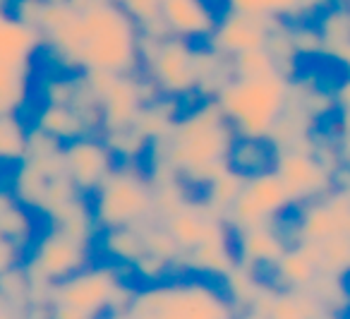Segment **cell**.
Instances as JSON below:
<instances>
[{
	"label": "cell",
	"mask_w": 350,
	"mask_h": 319,
	"mask_svg": "<svg viewBox=\"0 0 350 319\" xmlns=\"http://www.w3.org/2000/svg\"><path fill=\"white\" fill-rule=\"evenodd\" d=\"M116 3L135 20L142 36H165V27L161 20L163 0H116Z\"/></svg>",
	"instance_id": "cell-31"
},
{
	"label": "cell",
	"mask_w": 350,
	"mask_h": 319,
	"mask_svg": "<svg viewBox=\"0 0 350 319\" xmlns=\"http://www.w3.org/2000/svg\"><path fill=\"white\" fill-rule=\"evenodd\" d=\"M293 209H295V204H293L286 185L269 168L262 170V173L245 175V183L240 188L238 197L226 212V223L235 233L243 231V228L286 221Z\"/></svg>",
	"instance_id": "cell-11"
},
{
	"label": "cell",
	"mask_w": 350,
	"mask_h": 319,
	"mask_svg": "<svg viewBox=\"0 0 350 319\" xmlns=\"http://www.w3.org/2000/svg\"><path fill=\"white\" fill-rule=\"evenodd\" d=\"M221 12L211 0H163L161 20L165 34L187 39L192 44H206L219 25Z\"/></svg>",
	"instance_id": "cell-17"
},
{
	"label": "cell",
	"mask_w": 350,
	"mask_h": 319,
	"mask_svg": "<svg viewBox=\"0 0 350 319\" xmlns=\"http://www.w3.org/2000/svg\"><path fill=\"white\" fill-rule=\"evenodd\" d=\"M96 252L103 259H111L116 264H122L130 269L142 255H144V235L139 226H120V228H106L98 231L96 235Z\"/></svg>",
	"instance_id": "cell-21"
},
{
	"label": "cell",
	"mask_w": 350,
	"mask_h": 319,
	"mask_svg": "<svg viewBox=\"0 0 350 319\" xmlns=\"http://www.w3.org/2000/svg\"><path fill=\"white\" fill-rule=\"evenodd\" d=\"M273 164V149L267 140H252V137H235L230 149V168L245 175L269 170Z\"/></svg>",
	"instance_id": "cell-28"
},
{
	"label": "cell",
	"mask_w": 350,
	"mask_h": 319,
	"mask_svg": "<svg viewBox=\"0 0 350 319\" xmlns=\"http://www.w3.org/2000/svg\"><path fill=\"white\" fill-rule=\"evenodd\" d=\"M41 53L65 73L142 70V34L116 0H46L36 20Z\"/></svg>",
	"instance_id": "cell-1"
},
{
	"label": "cell",
	"mask_w": 350,
	"mask_h": 319,
	"mask_svg": "<svg viewBox=\"0 0 350 319\" xmlns=\"http://www.w3.org/2000/svg\"><path fill=\"white\" fill-rule=\"evenodd\" d=\"M230 70H233V77L240 79H259V77H271V75H281L276 60H273V55L267 49H254L233 55L230 58Z\"/></svg>",
	"instance_id": "cell-32"
},
{
	"label": "cell",
	"mask_w": 350,
	"mask_h": 319,
	"mask_svg": "<svg viewBox=\"0 0 350 319\" xmlns=\"http://www.w3.org/2000/svg\"><path fill=\"white\" fill-rule=\"evenodd\" d=\"M221 281L197 274H173L154 283H137L122 319H235Z\"/></svg>",
	"instance_id": "cell-4"
},
{
	"label": "cell",
	"mask_w": 350,
	"mask_h": 319,
	"mask_svg": "<svg viewBox=\"0 0 350 319\" xmlns=\"http://www.w3.org/2000/svg\"><path fill=\"white\" fill-rule=\"evenodd\" d=\"M233 79L230 58L214 51L209 44L200 49V84H197V99H216L219 92Z\"/></svg>",
	"instance_id": "cell-25"
},
{
	"label": "cell",
	"mask_w": 350,
	"mask_h": 319,
	"mask_svg": "<svg viewBox=\"0 0 350 319\" xmlns=\"http://www.w3.org/2000/svg\"><path fill=\"white\" fill-rule=\"evenodd\" d=\"M39 221L41 218L17 199L10 185H0V235H5L8 240L17 242L29 252L31 242L41 233Z\"/></svg>",
	"instance_id": "cell-19"
},
{
	"label": "cell",
	"mask_w": 350,
	"mask_h": 319,
	"mask_svg": "<svg viewBox=\"0 0 350 319\" xmlns=\"http://www.w3.org/2000/svg\"><path fill=\"white\" fill-rule=\"evenodd\" d=\"M130 269L111 259L87 264L72 276L53 283L51 317L58 319H101L125 317L127 303L135 290Z\"/></svg>",
	"instance_id": "cell-5"
},
{
	"label": "cell",
	"mask_w": 350,
	"mask_h": 319,
	"mask_svg": "<svg viewBox=\"0 0 350 319\" xmlns=\"http://www.w3.org/2000/svg\"><path fill=\"white\" fill-rule=\"evenodd\" d=\"M319 274L314 261L305 255L297 245H291L281 255V259L273 264L269 271V279L278 285V288H307L312 279Z\"/></svg>",
	"instance_id": "cell-24"
},
{
	"label": "cell",
	"mask_w": 350,
	"mask_h": 319,
	"mask_svg": "<svg viewBox=\"0 0 350 319\" xmlns=\"http://www.w3.org/2000/svg\"><path fill=\"white\" fill-rule=\"evenodd\" d=\"M317 31L321 36V58L329 60L334 51L350 41V8L334 0L326 10L314 17Z\"/></svg>",
	"instance_id": "cell-23"
},
{
	"label": "cell",
	"mask_w": 350,
	"mask_h": 319,
	"mask_svg": "<svg viewBox=\"0 0 350 319\" xmlns=\"http://www.w3.org/2000/svg\"><path fill=\"white\" fill-rule=\"evenodd\" d=\"M235 130L216 99H195L151 140L144 166L151 175L178 178L197 194L230 168Z\"/></svg>",
	"instance_id": "cell-2"
},
{
	"label": "cell",
	"mask_w": 350,
	"mask_h": 319,
	"mask_svg": "<svg viewBox=\"0 0 350 319\" xmlns=\"http://www.w3.org/2000/svg\"><path fill=\"white\" fill-rule=\"evenodd\" d=\"M178 245V274H197L221 281L235 264L233 231L219 212L190 194L183 204L159 218Z\"/></svg>",
	"instance_id": "cell-3"
},
{
	"label": "cell",
	"mask_w": 350,
	"mask_h": 319,
	"mask_svg": "<svg viewBox=\"0 0 350 319\" xmlns=\"http://www.w3.org/2000/svg\"><path fill=\"white\" fill-rule=\"evenodd\" d=\"M94 259H96L94 240H84L58 226L44 223L41 233L27 252L25 266L34 281L53 285L92 264Z\"/></svg>",
	"instance_id": "cell-10"
},
{
	"label": "cell",
	"mask_w": 350,
	"mask_h": 319,
	"mask_svg": "<svg viewBox=\"0 0 350 319\" xmlns=\"http://www.w3.org/2000/svg\"><path fill=\"white\" fill-rule=\"evenodd\" d=\"M286 226L291 242L350 235V190L336 183L321 197L293 209Z\"/></svg>",
	"instance_id": "cell-13"
},
{
	"label": "cell",
	"mask_w": 350,
	"mask_h": 319,
	"mask_svg": "<svg viewBox=\"0 0 350 319\" xmlns=\"http://www.w3.org/2000/svg\"><path fill=\"white\" fill-rule=\"evenodd\" d=\"M63 161L75 188L92 197L118 166L116 154L101 135H84L63 144Z\"/></svg>",
	"instance_id": "cell-14"
},
{
	"label": "cell",
	"mask_w": 350,
	"mask_h": 319,
	"mask_svg": "<svg viewBox=\"0 0 350 319\" xmlns=\"http://www.w3.org/2000/svg\"><path fill=\"white\" fill-rule=\"evenodd\" d=\"M221 3L230 10L254 12L283 22H305L314 20L334 0H221Z\"/></svg>",
	"instance_id": "cell-20"
},
{
	"label": "cell",
	"mask_w": 350,
	"mask_h": 319,
	"mask_svg": "<svg viewBox=\"0 0 350 319\" xmlns=\"http://www.w3.org/2000/svg\"><path fill=\"white\" fill-rule=\"evenodd\" d=\"M25 259H27L25 247L8 240L5 235H0V274H5V271L12 269V266L25 264Z\"/></svg>",
	"instance_id": "cell-34"
},
{
	"label": "cell",
	"mask_w": 350,
	"mask_h": 319,
	"mask_svg": "<svg viewBox=\"0 0 350 319\" xmlns=\"http://www.w3.org/2000/svg\"><path fill=\"white\" fill-rule=\"evenodd\" d=\"M291 34H293V44L295 51L302 60H312V58H321V36L317 31L314 20H305V22H291Z\"/></svg>",
	"instance_id": "cell-33"
},
{
	"label": "cell",
	"mask_w": 350,
	"mask_h": 319,
	"mask_svg": "<svg viewBox=\"0 0 350 319\" xmlns=\"http://www.w3.org/2000/svg\"><path fill=\"white\" fill-rule=\"evenodd\" d=\"M29 125L39 127L41 132L51 135L53 140L63 142V144L70 140H77V137H84V135H98V132L92 127V123H89L77 108L63 106V103L39 101Z\"/></svg>",
	"instance_id": "cell-18"
},
{
	"label": "cell",
	"mask_w": 350,
	"mask_h": 319,
	"mask_svg": "<svg viewBox=\"0 0 350 319\" xmlns=\"http://www.w3.org/2000/svg\"><path fill=\"white\" fill-rule=\"evenodd\" d=\"M329 60H331V63H336V65H340V68H343L345 73H348V70H350V41H348V44L340 46L338 51H334Z\"/></svg>",
	"instance_id": "cell-35"
},
{
	"label": "cell",
	"mask_w": 350,
	"mask_h": 319,
	"mask_svg": "<svg viewBox=\"0 0 350 319\" xmlns=\"http://www.w3.org/2000/svg\"><path fill=\"white\" fill-rule=\"evenodd\" d=\"M98 231L139 226L154 218V180L144 161H118L113 173L89 197Z\"/></svg>",
	"instance_id": "cell-8"
},
{
	"label": "cell",
	"mask_w": 350,
	"mask_h": 319,
	"mask_svg": "<svg viewBox=\"0 0 350 319\" xmlns=\"http://www.w3.org/2000/svg\"><path fill=\"white\" fill-rule=\"evenodd\" d=\"M235 240V257L238 264L257 271L262 276H269L281 255L293 245L291 233H288L286 221L264 223V226L243 228L233 233Z\"/></svg>",
	"instance_id": "cell-16"
},
{
	"label": "cell",
	"mask_w": 350,
	"mask_h": 319,
	"mask_svg": "<svg viewBox=\"0 0 350 319\" xmlns=\"http://www.w3.org/2000/svg\"><path fill=\"white\" fill-rule=\"evenodd\" d=\"M27 142H29V120L25 113L0 116V164H20L27 154Z\"/></svg>",
	"instance_id": "cell-27"
},
{
	"label": "cell",
	"mask_w": 350,
	"mask_h": 319,
	"mask_svg": "<svg viewBox=\"0 0 350 319\" xmlns=\"http://www.w3.org/2000/svg\"><path fill=\"white\" fill-rule=\"evenodd\" d=\"M334 97H336V113L331 118L329 132L334 135L340 161H343V168H345V166H350V70L334 87Z\"/></svg>",
	"instance_id": "cell-29"
},
{
	"label": "cell",
	"mask_w": 350,
	"mask_h": 319,
	"mask_svg": "<svg viewBox=\"0 0 350 319\" xmlns=\"http://www.w3.org/2000/svg\"><path fill=\"white\" fill-rule=\"evenodd\" d=\"M340 3H343V5H348V8H350V0H340Z\"/></svg>",
	"instance_id": "cell-36"
},
{
	"label": "cell",
	"mask_w": 350,
	"mask_h": 319,
	"mask_svg": "<svg viewBox=\"0 0 350 319\" xmlns=\"http://www.w3.org/2000/svg\"><path fill=\"white\" fill-rule=\"evenodd\" d=\"M278 22L281 20H273V17L267 15L224 8V12L219 15V25H216L214 34L206 44L219 53H224L226 58H233V55L245 53V51L267 49L269 36H271L273 27Z\"/></svg>",
	"instance_id": "cell-15"
},
{
	"label": "cell",
	"mask_w": 350,
	"mask_h": 319,
	"mask_svg": "<svg viewBox=\"0 0 350 319\" xmlns=\"http://www.w3.org/2000/svg\"><path fill=\"white\" fill-rule=\"evenodd\" d=\"M200 49L178 36H142V75L159 94L195 101L200 84Z\"/></svg>",
	"instance_id": "cell-9"
},
{
	"label": "cell",
	"mask_w": 350,
	"mask_h": 319,
	"mask_svg": "<svg viewBox=\"0 0 350 319\" xmlns=\"http://www.w3.org/2000/svg\"><path fill=\"white\" fill-rule=\"evenodd\" d=\"M293 245H297L312 261H314L319 274L350 279V235L293 242Z\"/></svg>",
	"instance_id": "cell-22"
},
{
	"label": "cell",
	"mask_w": 350,
	"mask_h": 319,
	"mask_svg": "<svg viewBox=\"0 0 350 319\" xmlns=\"http://www.w3.org/2000/svg\"><path fill=\"white\" fill-rule=\"evenodd\" d=\"M305 290H310V293L324 305L331 319L348 317L350 314V279L317 274Z\"/></svg>",
	"instance_id": "cell-26"
},
{
	"label": "cell",
	"mask_w": 350,
	"mask_h": 319,
	"mask_svg": "<svg viewBox=\"0 0 350 319\" xmlns=\"http://www.w3.org/2000/svg\"><path fill=\"white\" fill-rule=\"evenodd\" d=\"M243 183H245V173H240V170H235V168H228L224 175H219L214 183L206 185L200 194L214 212H219L221 216L226 218V212H228L230 204L235 202Z\"/></svg>",
	"instance_id": "cell-30"
},
{
	"label": "cell",
	"mask_w": 350,
	"mask_h": 319,
	"mask_svg": "<svg viewBox=\"0 0 350 319\" xmlns=\"http://www.w3.org/2000/svg\"><path fill=\"white\" fill-rule=\"evenodd\" d=\"M317 135V132H314ZM271 170L281 178L291 194L293 204L300 207L305 202L321 197L336 185L340 170L331 168L324 159L314 151V137L305 146H291V149L273 151Z\"/></svg>",
	"instance_id": "cell-12"
},
{
	"label": "cell",
	"mask_w": 350,
	"mask_h": 319,
	"mask_svg": "<svg viewBox=\"0 0 350 319\" xmlns=\"http://www.w3.org/2000/svg\"><path fill=\"white\" fill-rule=\"evenodd\" d=\"M41 46L34 27L0 8V116L27 111Z\"/></svg>",
	"instance_id": "cell-7"
},
{
	"label": "cell",
	"mask_w": 350,
	"mask_h": 319,
	"mask_svg": "<svg viewBox=\"0 0 350 319\" xmlns=\"http://www.w3.org/2000/svg\"><path fill=\"white\" fill-rule=\"evenodd\" d=\"M288 92H291V79L281 75L259 79L233 77L219 92L216 101L233 125L235 135L267 140L286 108Z\"/></svg>",
	"instance_id": "cell-6"
}]
</instances>
